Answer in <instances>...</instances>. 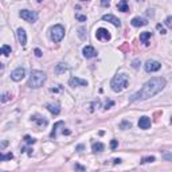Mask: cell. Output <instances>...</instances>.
<instances>
[{
  "mask_svg": "<svg viewBox=\"0 0 172 172\" xmlns=\"http://www.w3.org/2000/svg\"><path fill=\"white\" fill-rule=\"evenodd\" d=\"M20 18L22 19H24L26 22H29V23H34V22L38 20V14H36L35 11H30V10H22L19 12Z\"/></svg>",
  "mask_w": 172,
  "mask_h": 172,
  "instance_id": "5",
  "label": "cell"
},
{
  "mask_svg": "<svg viewBox=\"0 0 172 172\" xmlns=\"http://www.w3.org/2000/svg\"><path fill=\"white\" fill-rule=\"evenodd\" d=\"M14 157V155L10 152V153H7V155H3L2 152H0V161H5V160H11V159Z\"/></svg>",
  "mask_w": 172,
  "mask_h": 172,
  "instance_id": "24",
  "label": "cell"
},
{
  "mask_svg": "<svg viewBox=\"0 0 172 172\" xmlns=\"http://www.w3.org/2000/svg\"><path fill=\"white\" fill-rule=\"evenodd\" d=\"M61 125H63V121H58V123H55L54 128H52V132L50 133V137H51V139H55V137H57V129L61 126Z\"/></svg>",
  "mask_w": 172,
  "mask_h": 172,
  "instance_id": "22",
  "label": "cell"
},
{
  "mask_svg": "<svg viewBox=\"0 0 172 172\" xmlns=\"http://www.w3.org/2000/svg\"><path fill=\"white\" fill-rule=\"evenodd\" d=\"M34 52H35V55H36L38 58L42 57V51H40V49H35V50H34Z\"/></svg>",
  "mask_w": 172,
  "mask_h": 172,
  "instance_id": "35",
  "label": "cell"
},
{
  "mask_svg": "<svg viewBox=\"0 0 172 172\" xmlns=\"http://www.w3.org/2000/svg\"><path fill=\"white\" fill-rule=\"evenodd\" d=\"M3 67H4V66H3V63H2V62H0V70H2Z\"/></svg>",
  "mask_w": 172,
  "mask_h": 172,
  "instance_id": "44",
  "label": "cell"
},
{
  "mask_svg": "<svg viewBox=\"0 0 172 172\" xmlns=\"http://www.w3.org/2000/svg\"><path fill=\"white\" fill-rule=\"evenodd\" d=\"M50 36H51L52 42H55V43L61 42V40L63 39V36H65V29H63V26L57 24V26L51 27V30H50Z\"/></svg>",
  "mask_w": 172,
  "mask_h": 172,
  "instance_id": "4",
  "label": "cell"
},
{
  "mask_svg": "<svg viewBox=\"0 0 172 172\" xmlns=\"http://www.w3.org/2000/svg\"><path fill=\"white\" fill-rule=\"evenodd\" d=\"M78 36H79V39L81 40H86V36H87V30H86V27H79L78 29Z\"/></svg>",
  "mask_w": 172,
  "mask_h": 172,
  "instance_id": "21",
  "label": "cell"
},
{
  "mask_svg": "<svg viewBox=\"0 0 172 172\" xmlns=\"http://www.w3.org/2000/svg\"><path fill=\"white\" fill-rule=\"evenodd\" d=\"M156 159L153 157V156H148V157H143L141 159V163L144 164V163H152V161H155Z\"/></svg>",
  "mask_w": 172,
  "mask_h": 172,
  "instance_id": "28",
  "label": "cell"
},
{
  "mask_svg": "<svg viewBox=\"0 0 172 172\" xmlns=\"http://www.w3.org/2000/svg\"><path fill=\"white\" fill-rule=\"evenodd\" d=\"M130 23H132L133 27H143V26H147L148 22H147V19H143V18H140V16H136V18H133Z\"/></svg>",
  "mask_w": 172,
  "mask_h": 172,
  "instance_id": "14",
  "label": "cell"
},
{
  "mask_svg": "<svg viewBox=\"0 0 172 172\" xmlns=\"http://www.w3.org/2000/svg\"><path fill=\"white\" fill-rule=\"evenodd\" d=\"M113 163H114V164H120V163H121V159H114Z\"/></svg>",
  "mask_w": 172,
  "mask_h": 172,
  "instance_id": "39",
  "label": "cell"
},
{
  "mask_svg": "<svg viewBox=\"0 0 172 172\" xmlns=\"http://www.w3.org/2000/svg\"><path fill=\"white\" fill-rule=\"evenodd\" d=\"M101 5L102 7H109V5H110V0H101Z\"/></svg>",
  "mask_w": 172,
  "mask_h": 172,
  "instance_id": "32",
  "label": "cell"
},
{
  "mask_svg": "<svg viewBox=\"0 0 172 172\" xmlns=\"http://www.w3.org/2000/svg\"><path fill=\"white\" fill-rule=\"evenodd\" d=\"M140 65H141V62H140V59H134V61L132 62V67L133 69H139Z\"/></svg>",
  "mask_w": 172,
  "mask_h": 172,
  "instance_id": "29",
  "label": "cell"
},
{
  "mask_svg": "<svg viewBox=\"0 0 172 172\" xmlns=\"http://www.w3.org/2000/svg\"><path fill=\"white\" fill-rule=\"evenodd\" d=\"M136 2H144V0H136Z\"/></svg>",
  "mask_w": 172,
  "mask_h": 172,
  "instance_id": "45",
  "label": "cell"
},
{
  "mask_svg": "<svg viewBox=\"0 0 172 172\" xmlns=\"http://www.w3.org/2000/svg\"><path fill=\"white\" fill-rule=\"evenodd\" d=\"M46 74L43 71H39V70H32L31 71V76H30V79L27 82V86L32 87V89H38V87L43 86V83L46 82Z\"/></svg>",
  "mask_w": 172,
  "mask_h": 172,
  "instance_id": "2",
  "label": "cell"
},
{
  "mask_svg": "<svg viewBox=\"0 0 172 172\" xmlns=\"http://www.w3.org/2000/svg\"><path fill=\"white\" fill-rule=\"evenodd\" d=\"M83 148H85V147H83V145H78V147H77L76 149H77L78 152H81V151H83Z\"/></svg>",
  "mask_w": 172,
  "mask_h": 172,
  "instance_id": "38",
  "label": "cell"
},
{
  "mask_svg": "<svg viewBox=\"0 0 172 172\" xmlns=\"http://www.w3.org/2000/svg\"><path fill=\"white\" fill-rule=\"evenodd\" d=\"M165 87V79L163 77H155L152 79H149L148 82L144 83V86L139 90L137 93H134L133 96H130L129 102H136V101H143V99L151 98L155 94H157L159 92H161Z\"/></svg>",
  "mask_w": 172,
  "mask_h": 172,
  "instance_id": "1",
  "label": "cell"
},
{
  "mask_svg": "<svg viewBox=\"0 0 172 172\" xmlns=\"http://www.w3.org/2000/svg\"><path fill=\"white\" fill-rule=\"evenodd\" d=\"M156 29H157L159 31H160V32L163 34V35H164V34H167V31H165V30H164V27H163V26H161V24H157V26H156Z\"/></svg>",
  "mask_w": 172,
  "mask_h": 172,
  "instance_id": "33",
  "label": "cell"
},
{
  "mask_svg": "<svg viewBox=\"0 0 172 172\" xmlns=\"http://www.w3.org/2000/svg\"><path fill=\"white\" fill-rule=\"evenodd\" d=\"M24 141H26V143L30 145V144H35L36 140H35V139H32L31 136H29V134H27V136H24Z\"/></svg>",
  "mask_w": 172,
  "mask_h": 172,
  "instance_id": "27",
  "label": "cell"
},
{
  "mask_svg": "<svg viewBox=\"0 0 172 172\" xmlns=\"http://www.w3.org/2000/svg\"><path fill=\"white\" fill-rule=\"evenodd\" d=\"M165 26H167L168 29H171V26H172V16H168L167 19H165Z\"/></svg>",
  "mask_w": 172,
  "mask_h": 172,
  "instance_id": "30",
  "label": "cell"
},
{
  "mask_svg": "<svg viewBox=\"0 0 172 172\" xmlns=\"http://www.w3.org/2000/svg\"><path fill=\"white\" fill-rule=\"evenodd\" d=\"M128 83H129V78H128L126 74H117V76L112 79L110 86H112V90H113V92L120 93L128 86Z\"/></svg>",
  "mask_w": 172,
  "mask_h": 172,
  "instance_id": "3",
  "label": "cell"
},
{
  "mask_svg": "<svg viewBox=\"0 0 172 172\" xmlns=\"http://www.w3.org/2000/svg\"><path fill=\"white\" fill-rule=\"evenodd\" d=\"M69 85H70L71 87L87 86V81L81 79V78H77V77H73V78H70V81H69Z\"/></svg>",
  "mask_w": 172,
  "mask_h": 172,
  "instance_id": "9",
  "label": "cell"
},
{
  "mask_svg": "<svg viewBox=\"0 0 172 172\" xmlns=\"http://www.w3.org/2000/svg\"><path fill=\"white\" fill-rule=\"evenodd\" d=\"M11 98H12V96L10 94V93H5V94H3L2 97H0V101H2V102H5V101H10Z\"/></svg>",
  "mask_w": 172,
  "mask_h": 172,
  "instance_id": "25",
  "label": "cell"
},
{
  "mask_svg": "<svg viewBox=\"0 0 172 172\" xmlns=\"http://www.w3.org/2000/svg\"><path fill=\"white\" fill-rule=\"evenodd\" d=\"M7 141H4V143H2V144H0V148H3V147H5V145H7Z\"/></svg>",
  "mask_w": 172,
  "mask_h": 172,
  "instance_id": "42",
  "label": "cell"
},
{
  "mask_svg": "<svg viewBox=\"0 0 172 172\" xmlns=\"http://www.w3.org/2000/svg\"><path fill=\"white\" fill-rule=\"evenodd\" d=\"M10 54H11V47L8 45H4L3 47H0V55H5V57H8Z\"/></svg>",
  "mask_w": 172,
  "mask_h": 172,
  "instance_id": "23",
  "label": "cell"
},
{
  "mask_svg": "<svg viewBox=\"0 0 172 172\" xmlns=\"http://www.w3.org/2000/svg\"><path fill=\"white\" fill-rule=\"evenodd\" d=\"M82 52H83V57H85V58H94V57H97V51H96V49L93 47V46H86V47H83Z\"/></svg>",
  "mask_w": 172,
  "mask_h": 172,
  "instance_id": "10",
  "label": "cell"
},
{
  "mask_svg": "<svg viewBox=\"0 0 172 172\" xmlns=\"http://www.w3.org/2000/svg\"><path fill=\"white\" fill-rule=\"evenodd\" d=\"M47 109L51 112L52 114H55V116L61 113V105L57 104V102H55V104H49L47 105Z\"/></svg>",
  "mask_w": 172,
  "mask_h": 172,
  "instance_id": "17",
  "label": "cell"
},
{
  "mask_svg": "<svg viewBox=\"0 0 172 172\" xmlns=\"http://www.w3.org/2000/svg\"><path fill=\"white\" fill-rule=\"evenodd\" d=\"M31 118H32V121H35L39 126H46V125H47V120H46L45 117H42V116H39V114H34Z\"/></svg>",
  "mask_w": 172,
  "mask_h": 172,
  "instance_id": "15",
  "label": "cell"
},
{
  "mask_svg": "<svg viewBox=\"0 0 172 172\" xmlns=\"http://www.w3.org/2000/svg\"><path fill=\"white\" fill-rule=\"evenodd\" d=\"M96 38L98 40H102V42H108V40L112 39V35L106 29H102L101 27V29H98L96 31Z\"/></svg>",
  "mask_w": 172,
  "mask_h": 172,
  "instance_id": "7",
  "label": "cell"
},
{
  "mask_svg": "<svg viewBox=\"0 0 172 172\" xmlns=\"http://www.w3.org/2000/svg\"><path fill=\"white\" fill-rule=\"evenodd\" d=\"M38 2H43V0H38Z\"/></svg>",
  "mask_w": 172,
  "mask_h": 172,
  "instance_id": "47",
  "label": "cell"
},
{
  "mask_svg": "<svg viewBox=\"0 0 172 172\" xmlns=\"http://www.w3.org/2000/svg\"><path fill=\"white\" fill-rule=\"evenodd\" d=\"M151 36H152V34L149 32V31H144V32L140 34V40H141V42H143L145 46H148V45H149L148 39L151 38Z\"/></svg>",
  "mask_w": 172,
  "mask_h": 172,
  "instance_id": "18",
  "label": "cell"
},
{
  "mask_svg": "<svg viewBox=\"0 0 172 172\" xmlns=\"http://www.w3.org/2000/svg\"><path fill=\"white\" fill-rule=\"evenodd\" d=\"M165 159H167V160H171V153H168V155H165Z\"/></svg>",
  "mask_w": 172,
  "mask_h": 172,
  "instance_id": "43",
  "label": "cell"
},
{
  "mask_svg": "<svg viewBox=\"0 0 172 172\" xmlns=\"http://www.w3.org/2000/svg\"><path fill=\"white\" fill-rule=\"evenodd\" d=\"M117 145H118V141H117V140H112L110 148H112V149H116V148H117Z\"/></svg>",
  "mask_w": 172,
  "mask_h": 172,
  "instance_id": "34",
  "label": "cell"
},
{
  "mask_svg": "<svg viewBox=\"0 0 172 172\" xmlns=\"http://www.w3.org/2000/svg\"><path fill=\"white\" fill-rule=\"evenodd\" d=\"M62 133H63V134H70V130H69V129H63V130H62Z\"/></svg>",
  "mask_w": 172,
  "mask_h": 172,
  "instance_id": "40",
  "label": "cell"
},
{
  "mask_svg": "<svg viewBox=\"0 0 172 172\" xmlns=\"http://www.w3.org/2000/svg\"><path fill=\"white\" fill-rule=\"evenodd\" d=\"M16 34H18V39H19V43H20L22 46H26V45H27V34H26V31H24L23 29H18Z\"/></svg>",
  "mask_w": 172,
  "mask_h": 172,
  "instance_id": "13",
  "label": "cell"
},
{
  "mask_svg": "<svg viewBox=\"0 0 172 172\" xmlns=\"http://www.w3.org/2000/svg\"><path fill=\"white\" fill-rule=\"evenodd\" d=\"M130 126H132V124H130L129 121H123V123L120 124V128H121V129H129Z\"/></svg>",
  "mask_w": 172,
  "mask_h": 172,
  "instance_id": "26",
  "label": "cell"
},
{
  "mask_svg": "<svg viewBox=\"0 0 172 172\" xmlns=\"http://www.w3.org/2000/svg\"><path fill=\"white\" fill-rule=\"evenodd\" d=\"M152 11H153V10H147V15H151V16H152V15H153Z\"/></svg>",
  "mask_w": 172,
  "mask_h": 172,
  "instance_id": "41",
  "label": "cell"
},
{
  "mask_svg": "<svg viewBox=\"0 0 172 172\" xmlns=\"http://www.w3.org/2000/svg\"><path fill=\"white\" fill-rule=\"evenodd\" d=\"M139 126H140V129H148V128H151V118L147 117V116H143V117H140V120H139Z\"/></svg>",
  "mask_w": 172,
  "mask_h": 172,
  "instance_id": "11",
  "label": "cell"
},
{
  "mask_svg": "<svg viewBox=\"0 0 172 172\" xmlns=\"http://www.w3.org/2000/svg\"><path fill=\"white\" fill-rule=\"evenodd\" d=\"M113 105H114V102H113V101H108V102L105 104V109H109L110 106H113Z\"/></svg>",
  "mask_w": 172,
  "mask_h": 172,
  "instance_id": "36",
  "label": "cell"
},
{
  "mask_svg": "<svg viewBox=\"0 0 172 172\" xmlns=\"http://www.w3.org/2000/svg\"><path fill=\"white\" fill-rule=\"evenodd\" d=\"M81 2H87V0H81Z\"/></svg>",
  "mask_w": 172,
  "mask_h": 172,
  "instance_id": "46",
  "label": "cell"
},
{
  "mask_svg": "<svg viewBox=\"0 0 172 172\" xmlns=\"http://www.w3.org/2000/svg\"><path fill=\"white\" fill-rule=\"evenodd\" d=\"M24 76H26L24 67H18L11 73V79L15 81V82H19V81H22L24 78Z\"/></svg>",
  "mask_w": 172,
  "mask_h": 172,
  "instance_id": "8",
  "label": "cell"
},
{
  "mask_svg": "<svg viewBox=\"0 0 172 172\" xmlns=\"http://www.w3.org/2000/svg\"><path fill=\"white\" fill-rule=\"evenodd\" d=\"M104 148H105V145L102 143H93L92 144V151L97 153V152H102L104 151Z\"/></svg>",
  "mask_w": 172,
  "mask_h": 172,
  "instance_id": "20",
  "label": "cell"
},
{
  "mask_svg": "<svg viewBox=\"0 0 172 172\" xmlns=\"http://www.w3.org/2000/svg\"><path fill=\"white\" fill-rule=\"evenodd\" d=\"M76 19L77 20H79V22H86V16H85V15H76Z\"/></svg>",
  "mask_w": 172,
  "mask_h": 172,
  "instance_id": "31",
  "label": "cell"
},
{
  "mask_svg": "<svg viewBox=\"0 0 172 172\" xmlns=\"http://www.w3.org/2000/svg\"><path fill=\"white\" fill-rule=\"evenodd\" d=\"M76 170H81V171H85L86 168H85V167H82V165H79V164H76Z\"/></svg>",
  "mask_w": 172,
  "mask_h": 172,
  "instance_id": "37",
  "label": "cell"
},
{
  "mask_svg": "<svg viewBox=\"0 0 172 172\" xmlns=\"http://www.w3.org/2000/svg\"><path fill=\"white\" fill-rule=\"evenodd\" d=\"M117 10L121 11V12H128V11H129V5H128L126 0H121V2L118 3V4H117Z\"/></svg>",
  "mask_w": 172,
  "mask_h": 172,
  "instance_id": "19",
  "label": "cell"
},
{
  "mask_svg": "<svg viewBox=\"0 0 172 172\" xmlns=\"http://www.w3.org/2000/svg\"><path fill=\"white\" fill-rule=\"evenodd\" d=\"M102 20H104V22H109V23L114 24L116 27H121L120 19H117V18L113 16V15H104V16H102Z\"/></svg>",
  "mask_w": 172,
  "mask_h": 172,
  "instance_id": "12",
  "label": "cell"
},
{
  "mask_svg": "<svg viewBox=\"0 0 172 172\" xmlns=\"http://www.w3.org/2000/svg\"><path fill=\"white\" fill-rule=\"evenodd\" d=\"M161 67V63L157 61H153V59H148V61L145 62V65H144V69H145L147 73H155V71L160 70Z\"/></svg>",
  "mask_w": 172,
  "mask_h": 172,
  "instance_id": "6",
  "label": "cell"
},
{
  "mask_svg": "<svg viewBox=\"0 0 172 172\" xmlns=\"http://www.w3.org/2000/svg\"><path fill=\"white\" fill-rule=\"evenodd\" d=\"M69 70V66L66 63H58L57 66H55L54 69V71H55V74H58V76H61V74H63L65 71H67Z\"/></svg>",
  "mask_w": 172,
  "mask_h": 172,
  "instance_id": "16",
  "label": "cell"
}]
</instances>
